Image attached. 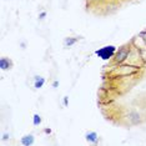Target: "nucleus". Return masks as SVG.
<instances>
[{
	"label": "nucleus",
	"instance_id": "f257e3e1",
	"mask_svg": "<svg viewBox=\"0 0 146 146\" xmlns=\"http://www.w3.org/2000/svg\"><path fill=\"white\" fill-rule=\"evenodd\" d=\"M134 42H135V39H132L131 41L126 42V44L121 45L120 48L116 50L114 58L110 60V62H109V65H121L124 64V62H126L129 60V56L131 55V51L132 49H134Z\"/></svg>",
	"mask_w": 146,
	"mask_h": 146
},
{
	"label": "nucleus",
	"instance_id": "f03ea898",
	"mask_svg": "<svg viewBox=\"0 0 146 146\" xmlns=\"http://www.w3.org/2000/svg\"><path fill=\"white\" fill-rule=\"evenodd\" d=\"M116 50H117V49H116L114 45H106V46L100 48L99 50H96L95 54L100 59H102V60H111V59L114 58Z\"/></svg>",
	"mask_w": 146,
	"mask_h": 146
},
{
	"label": "nucleus",
	"instance_id": "7ed1b4c3",
	"mask_svg": "<svg viewBox=\"0 0 146 146\" xmlns=\"http://www.w3.org/2000/svg\"><path fill=\"white\" fill-rule=\"evenodd\" d=\"M13 68H14V61L10 58H8V56H1L0 58V69L3 71L11 70Z\"/></svg>",
	"mask_w": 146,
	"mask_h": 146
},
{
	"label": "nucleus",
	"instance_id": "20e7f679",
	"mask_svg": "<svg viewBox=\"0 0 146 146\" xmlns=\"http://www.w3.org/2000/svg\"><path fill=\"white\" fill-rule=\"evenodd\" d=\"M81 38H79V36H75V38H72V36H68V38L64 39V41H62V45H64V48H71L72 45H75L76 42L80 40Z\"/></svg>",
	"mask_w": 146,
	"mask_h": 146
},
{
	"label": "nucleus",
	"instance_id": "39448f33",
	"mask_svg": "<svg viewBox=\"0 0 146 146\" xmlns=\"http://www.w3.org/2000/svg\"><path fill=\"white\" fill-rule=\"evenodd\" d=\"M85 139H86V141L92 142V144H98V142H99V135H98V132H95V131L86 132V134H85Z\"/></svg>",
	"mask_w": 146,
	"mask_h": 146
},
{
	"label": "nucleus",
	"instance_id": "423d86ee",
	"mask_svg": "<svg viewBox=\"0 0 146 146\" xmlns=\"http://www.w3.org/2000/svg\"><path fill=\"white\" fill-rule=\"evenodd\" d=\"M20 142H21V145H24V146H30V145H34V142H35V140H34V136H33L31 134L24 135V136H23V137H21Z\"/></svg>",
	"mask_w": 146,
	"mask_h": 146
},
{
	"label": "nucleus",
	"instance_id": "0eeeda50",
	"mask_svg": "<svg viewBox=\"0 0 146 146\" xmlns=\"http://www.w3.org/2000/svg\"><path fill=\"white\" fill-rule=\"evenodd\" d=\"M44 84H45V79L41 78V76H39V75H36V76H35L34 88H35V89H41L42 86H44Z\"/></svg>",
	"mask_w": 146,
	"mask_h": 146
},
{
	"label": "nucleus",
	"instance_id": "6e6552de",
	"mask_svg": "<svg viewBox=\"0 0 146 146\" xmlns=\"http://www.w3.org/2000/svg\"><path fill=\"white\" fill-rule=\"evenodd\" d=\"M41 116L39 114H34V116H33V125L34 126H39L41 124Z\"/></svg>",
	"mask_w": 146,
	"mask_h": 146
},
{
	"label": "nucleus",
	"instance_id": "1a4fd4ad",
	"mask_svg": "<svg viewBox=\"0 0 146 146\" xmlns=\"http://www.w3.org/2000/svg\"><path fill=\"white\" fill-rule=\"evenodd\" d=\"M109 1H110V4H111V5L116 6V8H120V5L122 4V3L129 1V0H109Z\"/></svg>",
	"mask_w": 146,
	"mask_h": 146
},
{
	"label": "nucleus",
	"instance_id": "9d476101",
	"mask_svg": "<svg viewBox=\"0 0 146 146\" xmlns=\"http://www.w3.org/2000/svg\"><path fill=\"white\" fill-rule=\"evenodd\" d=\"M139 38H141L142 40H144V41L146 42V29H145V30H142V31L140 33V34H139Z\"/></svg>",
	"mask_w": 146,
	"mask_h": 146
},
{
	"label": "nucleus",
	"instance_id": "9b49d317",
	"mask_svg": "<svg viewBox=\"0 0 146 146\" xmlns=\"http://www.w3.org/2000/svg\"><path fill=\"white\" fill-rule=\"evenodd\" d=\"M45 16H46V13H45V11H42V13H41V14H40V15H39V18H40V19H44V18H45Z\"/></svg>",
	"mask_w": 146,
	"mask_h": 146
},
{
	"label": "nucleus",
	"instance_id": "f8f14e48",
	"mask_svg": "<svg viewBox=\"0 0 146 146\" xmlns=\"http://www.w3.org/2000/svg\"><path fill=\"white\" fill-rule=\"evenodd\" d=\"M44 132H45V134H51V130H50V129H45Z\"/></svg>",
	"mask_w": 146,
	"mask_h": 146
},
{
	"label": "nucleus",
	"instance_id": "ddd939ff",
	"mask_svg": "<svg viewBox=\"0 0 146 146\" xmlns=\"http://www.w3.org/2000/svg\"><path fill=\"white\" fill-rule=\"evenodd\" d=\"M64 105H65V106L68 105V98H65V99H64Z\"/></svg>",
	"mask_w": 146,
	"mask_h": 146
},
{
	"label": "nucleus",
	"instance_id": "4468645a",
	"mask_svg": "<svg viewBox=\"0 0 146 146\" xmlns=\"http://www.w3.org/2000/svg\"><path fill=\"white\" fill-rule=\"evenodd\" d=\"M58 85H59V82H58V81H55L54 84H52V86H54V88H56V86H58Z\"/></svg>",
	"mask_w": 146,
	"mask_h": 146
},
{
	"label": "nucleus",
	"instance_id": "2eb2a0df",
	"mask_svg": "<svg viewBox=\"0 0 146 146\" xmlns=\"http://www.w3.org/2000/svg\"><path fill=\"white\" fill-rule=\"evenodd\" d=\"M3 136H4V137H3V140H6V139H8V135H6V134H4Z\"/></svg>",
	"mask_w": 146,
	"mask_h": 146
}]
</instances>
